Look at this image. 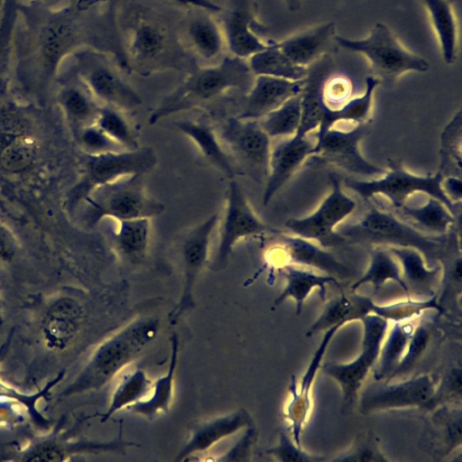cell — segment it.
I'll list each match as a JSON object with an SVG mask.
<instances>
[{
	"mask_svg": "<svg viewBox=\"0 0 462 462\" xmlns=\"http://www.w3.org/2000/svg\"><path fill=\"white\" fill-rule=\"evenodd\" d=\"M128 73L141 76L174 69L190 72L197 66L189 58L180 35L152 8L131 6L117 18Z\"/></svg>",
	"mask_w": 462,
	"mask_h": 462,
	"instance_id": "cell-1",
	"label": "cell"
},
{
	"mask_svg": "<svg viewBox=\"0 0 462 462\" xmlns=\"http://www.w3.org/2000/svg\"><path fill=\"white\" fill-rule=\"evenodd\" d=\"M291 12H297L301 6V0H284Z\"/></svg>",
	"mask_w": 462,
	"mask_h": 462,
	"instance_id": "cell-57",
	"label": "cell"
},
{
	"mask_svg": "<svg viewBox=\"0 0 462 462\" xmlns=\"http://www.w3.org/2000/svg\"><path fill=\"white\" fill-rule=\"evenodd\" d=\"M303 84L304 79L293 81L270 76H255L253 86L242 100L236 117L260 120L289 98L299 95Z\"/></svg>",
	"mask_w": 462,
	"mask_h": 462,
	"instance_id": "cell-17",
	"label": "cell"
},
{
	"mask_svg": "<svg viewBox=\"0 0 462 462\" xmlns=\"http://www.w3.org/2000/svg\"><path fill=\"white\" fill-rule=\"evenodd\" d=\"M436 386V381L429 374L400 383L376 380L361 393L359 411L368 414L374 411L410 407L424 408L433 395Z\"/></svg>",
	"mask_w": 462,
	"mask_h": 462,
	"instance_id": "cell-12",
	"label": "cell"
},
{
	"mask_svg": "<svg viewBox=\"0 0 462 462\" xmlns=\"http://www.w3.org/2000/svg\"><path fill=\"white\" fill-rule=\"evenodd\" d=\"M338 47L363 55L369 62L380 83L391 85L408 72H426L429 61L406 49L383 23H376L363 39H349L336 35Z\"/></svg>",
	"mask_w": 462,
	"mask_h": 462,
	"instance_id": "cell-4",
	"label": "cell"
},
{
	"mask_svg": "<svg viewBox=\"0 0 462 462\" xmlns=\"http://www.w3.org/2000/svg\"><path fill=\"white\" fill-rule=\"evenodd\" d=\"M251 419L247 412L238 411L227 417L215 420L199 426L180 453V458L196 451L205 450L226 436L233 434L239 429L249 425Z\"/></svg>",
	"mask_w": 462,
	"mask_h": 462,
	"instance_id": "cell-32",
	"label": "cell"
},
{
	"mask_svg": "<svg viewBox=\"0 0 462 462\" xmlns=\"http://www.w3.org/2000/svg\"><path fill=\"white\" fill-rule=\"evenodd\" d=\"M174 126L194 143L208 163L230 179L237 175L231 158L220 144L211 126L189 119L177 121Z\"/></svg>",
	"mask_w": 462,
	"mask_h": 462,
	"instance_id": "cell-24",
	"label": "cell"
},
{
	"mask_svg": "<svg viewBox=\"0 0 462 462\" xmlns=\"http://www.w3.org/2000/svg\"><path fill=\"white\" fill-rule=\"evenodd\" d=\"M254 76H270L289 80H303L308 68L294 63L278 46L276 42L248 59Z\"/></svg>",
	"mask_w": 462,
	"mask_h": 462,
	"instance_id": "cell-30",
	"label": "cell"
},
{
	"mask_svg": "<svg viewBox=\"0 0 462 462\" xmlns=\"http://www.w3.org/2000/svg\"><path fill=\"white\" fill-rule=\"evenodd\" d=\"M388 168L389 171H386L383 178L372 180L345 178L343 184L367 202L375 195H383L393 209L403 206L411 195L421 192L442 202L460 220L461 205L453 204L445 195L441 187L444 176L439 170L434 175H414L404 168L399 159H388Z\"/></svg>",
	"mask_w": 462,
	"mask_h": 462,
	"instance_id": "cell-5",
	"label": "cell"
},
{
	"mask_svg": "<svg viewBox=\"0 0 462 462\" xmlns=\"http://www.w3.org/2000/svg\"><path fill=\"white\" fill-rule=\"evenodd\" d=\"M184 23L182 34L189 50L205 61L217 58L224 48L225 39L220 24L208 14L209 12L196 9Z\"/></svg>",
	"mask_w": 462,
	"mask_h": 462,
	"instance_id": "cell-23",
	"label": "cell"
},
{
	"mask_svg": "<svg viewBox=\"0 0 462 462\" xmlns=\"http://www.w3.org/2000/svg\"><path fill=\"white\" fill-rule=\"evenodd\" d=\"M437 35L444 62L452 65L457 59L458 30L450 0H422Z\"/></svg>",
	"mask_w": 462,
	"mask_h": 462,
	"instance_id": "cell-28",
	"label": "cell"
},
{
	"mask_svg": "<svg viewBox=\"0 0 462 462\" xmlns=\"http://www.w3.org/2000/svg\"><path fill=\"white\" fill-rule=\"evenodd\" d=\"M461 110H459L446 125L441 134L439 171L444 177H461Z\"/></svg>",
	"mask_w": 462,
	"mask_h": 462,
	"instance_id": "cell-38",
	"label": "cell"
},
{
	"mask_svg": "<svg viewBox=\"0 0 462 462\" xmlns=\"http://www.w3.org/2000/svg\"><path fill=\"white\" fill-rule=\"evenodd\" d=\"M218 220L219 214L216 212L201 223L187 229L179 237L185 274L181 305L186 302L195 280L207 262L210 240Z\"/></svg>",
	"mask_w": 462,
	"mask_h": 462,
	"instance_id": "cell-22",
	"label": "cell"
},
{
	"mask_svg": "<svg viewBox=\"0 0 462 462\" xmlns=\"http://www.w3.org/2000/svg\"><path fill=\"white\" fill-rule=\"evenodd\" d=\"M300 116L301 97L300 93L261 118L259 123L270 138L292 136L299 128Z\"/></svg>",
	"mask_w": 462,
	"mask_h": 462,
	"instance_id": "cell-37",
	"label": "cell"
},
{
	"mask_svg": "<svg viewBox=\"0 0 462 462\" xmlns=\"http://www.w3.org/2000/svg\"><path fill=\"white\" fill-rule=\"evenodd\" d=\"M321 93L326 106L337 109L351 99L353 83L346 76L328 75L322 84Z\"/></svg>",
	"mask_w": 462,
	"mask_h": 462,
	"instance_id": "cell-43",
	"label": "cell"
},
{
	"mask_svg": "<svg viewBox=\"0 0 462 462\" xmlns=\"http://www.w3.org/2000/svg\"><path fill=\"white\" fill-rule=\"evenodd\" d=\"M150 231V218L118 221V227L113 234L115 247L125 258H143L149 245Z\"/></svg>",
	"mask_w": 462,
	"mask_h": 462,
	"instance_id": "cell-35",
	"label": "cell"
},
{
	"mask_svg": "<svg viewBox=\"0 0 462 462\" xmlns=\"http://www.w3.org/2000/svg\"><path fill=\"white\" fill-rule=\"evenodd\" d=\"M461 177L447 176L441 182L442 189L448 199L455 205H461Z\"/></svg>",
	"mask_w": 462,
	"mask_h": 462,
	"instance_id": "cell-53",
	"label": "cell"
},
{
	"mask_svg": "<svg viewBox=\"0 0 462 462\" xmlns=\"http://www.w3.org/2000/svg\"><path fill=\"white\" fill-rule=\"evenodd\" d=\"M391 254L400 262L402 268V279L411 287L430 291L436 283L440 267L427 268L421 253L412 247L389 246Z\"/></svg>",
	"mask_w": 462,
	"mask_h": 462,
	"instance_id": "cell-33",
	"label": "cell"
},
{
	"mask_svg": "<svg viewBox=\"0 0 462 462\" xmlns=\"http://www.w3.org/2000/svg\"><path fill=\"white\" fill-rule=\"evenodd\" d=\"M256 14L254 0H226L222 7L220 27L231 55L248 60L270 45L271 42H264L256 33V30H263Z\"/></svg>",
	"mask_w": 462,
	"mask_h": 462,
	"instance_id": "cell-13",
	"label": "cell"
},
{
	"mask_svg": "<svg viewBox=\"0 0 462 462\" xmlns=\"http://www.w3.org/2000/svg\"><path fill=\"white\" fill-rule=\"evenodd\" d=\"M340 328L341 326H334L326 330L319 346L314 352L311 361L301 379L299 390L297 389L295 376H291V383L289 387L291 393V400L286 407L284 416L291 421V430L293 441L300 448V434L311 407V400L310 396V389L316 374L320 368L321 360L328 346Z\"/></svg>",
	"mask_w": 462,
	"mask_h": 462,
	"instance_id": "cell-19",
	"label": "cell"
},
{
	"mask_svg": "<svg viewBox=\"0 0 462 462\" xmlns=\"http://www.w3.org/2000/svg\"><path fill=\"white\" fill-rule=\"evenodd\" d=\"M143 174H133L97 187L91 205V219L103 217L115 220L152 218L164 211V204L150 197L144 187Z\"/></svg>",
	"mask_w": 462,
	"mask_h": 462,
	"instance_id": "cell-6",
	"label": "cell"
},
{
	"mask_svg": "<svg viewBox=\"0 0 462 462\" xmlns=\"http://www.w3.org/2000/svg\"><path fill=\"white\" fill-rule=\"evenodd\" d=\"M148 380L142 371H136L123 382L116 392L108 414L139 398L147 389Z\"/></svg>",
	"mask_w": 462,
	"mask_h": 462,
	"instance_id": "cell-45",
	"label": "cell"
},
{
	"mask_svg": "<svg viewBox=\"0 0 462 462\" xmlns=\"http://www.w3.org/2000/svg\"><path fill=\"white\" fill-rule=\"evenodd\" d=\"M82 141L95 153L125 151L105 134L97 125L89 126L85 129L82 134Z\"/></svg>",
	"mask_w": 462,
	"mask_h": 462,
	"instance_id": "cell-52",
	"label": "cell"
},
{
	"mask_svg": "<svg viewBox=\"0 0 462 462\" xmlns=\"http://www.w3.org/2000/svg\"><path fill=\"white\" fill-rule=\"evenodd\" d=\"M413 327L404 321L396 322L381 346L375 363V380L388 379L400 363L413 332Z\"/></svg>",
	"mask_w": 462,
	"mask_h": 462,
	"instance_id": "cell-36",
	"label": "cell"
},
{
	"mask_svg": "<svg viewBox=\"0 0 462 462\" xmlns=\"http://www.w3.org/2000/svg\"><path fill=\"white\" fill-rule=\"evenodd\" d=\"M372 120L357 124L356 127L343 131L330 128L316 142L311 165H332L349 173L374 177L383 175L386 170L380 168L361 154L358 144L371 128Z\"/></svg>",
	"mask_w": 462,
	"mask_h": 462,
	"instance_id": "cell-10",
	"label": "cell"
},
{
	"mask_svg": "<svg viewBox=\"0 0 462 462\" xmlns=\"http://www.w3.org/2000/svg\"><path fill=\"white\" fill-rule=\"evenodd\" d=\"M316 142L314 134H294L271 149L269 174L263 194L264 206L270 203L306 158L313 154Z\"/></svg>",
	"mask_w": 462,
	"mask_h": 462,
	"instance_id": "cell-16",
	"label": "cell"
},
{
	"mask_svg": "<svg viewBox=\"0 0 462 462\" xmlns=\"http://www.w3.org/2000/svg\"><path fill=\"white\" fill-rule=\"evenodd\" d=\"M373 303L370 297L356 293L346 294L342 291L325 305L319 317L308 329L307 336L310 337L334 326L343 327L346 323L361 320L371 313Z\"/></svg>",
	"mask_w": 462,
	"mask_h": 462,
	"instance_id": "cell-26",
	"label": "cell"
},
{
	"mask_svg": "<svg viewBox=\"0 0 462 462\" xmlns=\"http://www.w3.org/2000/svg\"><path fill=\"white\" fill-rule=\"evenodd\" d=\"M64 104L72 116L82 121L93 117L97 120L100 111L89 97L79 88H70L65 93Z\"/></svg>",
	"mask_w": 462,
	"mask_h": 462,
	"instance_id": "cell-50",
	"label": "cell"
},
{
	"mask_svg": "<svg viewBox=\"0 0 462 462\" xmlns=\"http://www.w3.org/2000/svg\"><path fill=\"white\" fill-rule=\"evenodd\" d=\"M394 214L420 232L432 236L447 234L453 226H459L448 208L439 200L429 197L426 204L410 207L404 204L394 209Z\"/></svg>",
	"mask_w": 462,
	"mask_h": 462,
	"instance_id": "cell-25",
	"label": "cell"
},
{
	"mask_svg": "<svg viewBox=\"0 0 462 462\" xmlns=\"http://www.w3.org/2000/svg\"><path fill=\"white\" fill-rule=\"evenodd\" d=\"M361 322L364 332L359 356L348 364L328 362L320 365L323 373L340 385L343 406L346 409L356 399L363 381L375 365L388 328L386 319L373 313L365 316Z\"/></svg>",
	"mask_w": 462,
	"mask_h": 462,
	"instance_id": "cell-9",
	"label": "cell"
},
{
	"mask_svg": "<svg viewBox=\"0 0 462 462\" xmlns=\"http://www.w3.org/2000/svg\"><path fill=\"white\" fill-rule=\"evenodd\" d=\"M426 310H435L439 312L443 311L442 306L437 300L436 294L424 300H413L408 298L406 300L387 305H379L374 302L371 307V313L387 321L400 322L419 316Z\"/></svg>",
	"mask_w": 462,
	"mask_h": 462,
	"instance_id": "cell-40",
	"label": "cell"
},
{
	"mask_svg": "<svg viewBox=\"0 0 462 462\" xmlns=\"http://www.w3.org/2000/svg\"><path fill=\"white\" fill-rule=\"evenodd\" d=\"M165 2L186 7L199 9L209 13H220L222 7L213 0H163Z\"/></svg>",
	"mask_w": 462,
	"mask_h": 462,
	"instance_id": "cell-54",
	"label": "cell"
},
{
	"mask_svg": "<svg viewBox=\"0 0 462 462\" xmlns=\"http://www.w3.org/2000/svg\"><path fill=\"white\" fill-rule=\"evenodd\" d=\"M220 139L237 175L265 182L269 174L270 137L259 120L229 118L222 126Z\"/></svg>",
	"mask_w": 462,
	"mask_h": 462,
	"instance_id": "cell-7",
	"label": "cell"
},
{
	"mask_svg": "<svg viewBox=\"0 0 462 462\" xmlns=\"http://www.w3.org/2000/svg\"><path fill=\"white\" fill-rule=\"evenodd\" d=\"M97 125L124 150H135L139 147L136 134L121 111L109 106L100 108Z\"/></svg>",
	"mask_w": 462,
	"mask_h": 462,
	"instance_id": "cell-39",
	"label": "cell"
},
{
	"mask_svg": "<svg viewBox=\"0 0 462 462\" xmlns=\"http://www.w3.org/2000/svg\"><path fill=\"white\" fill-rule=\"evenodd\" d=\"M268 454L279 461L292 462H319L326 459L325 457L310 455L290 439L284 432L280 435L279 444L268 449Z\"/></svg>",
	"mask_w": 462,
	"mask_h": 462,
	"instance_id": "cell-48",
	"label": "cell"
},
{
	"mask_svg": "<svg viewBox=\"0 0 462 462\" xmlns=\"http://www.w3.org/2000/svg\"><path fill=\"white\" fill-rule=\"evenodd\" d=\"M32 158V144L24 139H18L5 148L1 162L9 171H20L30 163Z\"/></svg>",
	"mask_w": 462,
	"mask_h": 462,
	"instance_id": "cell-51",
	"label": "cell"
},
{
	"mask_svg": "<svg viewBox=\"0 0 462 462\" xmlns=\"http://www.w3.org/2000/svg\"><path fill=\"white\" fill-rule=\"evenodd\" d=\"M155 330L152 322L134 325L107 342L96 356L94 368L106 379L122 368L149 341Z\"/></svg>",
	"mask_w": 462,
	"mask_h": 462,
	"instance_id": "cell-18",
	"label": "cell"
},
{
	"mask_svg": "<svg viewBox=\"0 0 462 462\" xmlns=\"http://www.w3.org/2000/svg\"><path fill=\"white\" fill-rule=\"evenodd\" d=\"M436 415V419L442 425L446 444L445 455H448L454 448L461 446V410L442 408Z\"/></svg>",
	"mask_w": 462,
	"mask_h": 462,
	"instance_id": "cell-46",
	"label": "cell"
},
{
	"mask_svg": "<svg viewBox=\"0 0 462 462\" xmlns=\"http://www.w3.org/2000/svg\"><path fill=\"white\" fill-rule=\"evenodd\" d=\"M429 340L430 333L425 326L420 325L413 329L405 353L388 380L408 373L422 356Z\"/></svg>",
	"mask_w": 462,
	"mask_h": 462,
	"instance_id": "cell-42",
	"label": "cell"
},
{
	"mask_svg": "<svg viewBox=\"0 0 462 462\" xmlns=\"http://www.w3.org/2000/svg\"><path fill=\"white\" fill-rule=\"evenodd\" d=\"M81 316L77 302L62 299L55 302L48 311L44 325L47 341L55 347L64 346L75 335Z\"/></svg>",
	"mask_w": 462,
	"mask_h": 462,
	"instance_id": "cell-31",
	"label": "cell"
},
{
	"mask_svg": "<svg viewBox=\"0 0 462 462\" xmlns=\"http://www.w3.org/2000/svg\"><path fill=\"white\" fill-rule=\"evenodd\" d=\"M177 344L173 345V355L171 369L166 377L162 378L156 384L153 396L143 405H137L135 410L145 414L154 413L159 409H166L171 396L172 373L176 363Z\"/></svg>",
	"mask_w": 462,
	"mask_h": 462,
	"instance_id": "cell-49",
	"label": "cell"
},
{
	"mask_svg": "<svg viewBox=\"0 0 462 462\" xmlns=\"http://www.w3.org/2000/svg\"><path fill=\"white\" fill-rule=\"evenodd\" d=\"M14 255L12 244L7 236L0 230V259L7 261Z\"/></svg>",
	"mask_w": 462,
	"mask_h": 462,
	"instance_id": "cell-56",
	"label": "cell"
},
{
	"mask_svg": "<svg viewBox=\"0 0 462 462\" xmlns=\"http://www.w3.org/2000/svg\"><path fill=\"white\" fill-rule=\"evenodd\" d=\"M156 163V152L150 146L94 153L87 165V184L89 188H94L125 176L143 175L151 171Z\"/></svg>",
	"mask_w": 462,
	"mask_h": 462,
	"instance_id": "cell-15",
	"label": "cell"
},
{
	"mask_svg": "<svg viewBox=\"0 0 462 462\" xmlns=\"http://www.w3.org/2000/svg\"><path fill=\"white\" fill-rule=\"evenodd\" d=\"M86 60L85 79L92 93L106 106L131 112L142 105L136 90L122 77L118 64L105 54H92Z\"/></svg>",
	"mask_w": 462,
	"mask_h": 462,
	"instance_id": "cell-14",
	"label": "cell"
},
{
	"mask_svg": "<svg viewBox=\"0 0 462 462\" xmlns=\"http://www.w3.org/2000/svg\"><path fill=\"white\" fill-rule=\"evenodd\" d=\"M346 242L371 246H402L417 249L428 259L438 256L444 236H432L415 229L392 212L371 205L356 222L336 228Z\"/></svg>",
	"mask_w": 462,
	"mask_h": 462,
	"instance_id": "cell-3",
	"label": "cell"
},
{
	"mask_svg": "<svg viewBox=\"0 0 462 462\" xmlns=\"http://www.w3.org/2000/svg\"><path fill=\"white\" fill-rule=\"evenodd\" d=\"M461 399V369H452L443 379L439 387L436 386L431 398L427 402L424 408L433 409L439 404H444L450 400Z\"/></svg>",
	"mask_w": 462,
	"mask_h": 462,
	"instance_id": "cell-47",
	"label": "cell"
},
{
	"mask_svg": "<svg viewBox=\"0 0 462 462\" xmlns=\"http://www.w3.org/2000/svg\"><path fill=\"white\" fill-rule=\"evenodd\" d=\"M370 264L364 275L351 285L352 291L365 283H371L377 291L386 281L398 283L409 297V288L402 279L400 266L387 248L375 246L371 248Z\"/></svg>",
	"mask_w": 462,
	"mask_h": 462,
	"instance_id": "cell-34",
	"label": "cell"
},
{
	"mask_svg": "<svg viewBox=\"0 0 462 462\" xmlns=\"http://www.w3.org/2000/svg\"><path fill=\"white\" fill-rule=\"evenodd\" d=\"M279 232L256 216L241 185L236 180H231L225 195L215 266L220 267L226 262L233 247L241 239Z\"/></svg>",
	"mask_w": 462,
	"mask_h": 462,
	"instance_id": "cell-11",
	"label": "cell"
},
{
	"mask_svg": "<svg viewBox=\"0 0 462 462\" xmlns=\"http://www.w3.org/2000/svg\"><path fill=\"white\" fill-rule=\"evenodd\" d=\"M62 453L60 448L52 445H45L33 451L30 457L25 458L28 461H60Z\"/></svg>",
	"mask_w": 462,
	"mask_h": 462,
	"instance_id": "cell-55",
	"label": "cell"
},
{
	"mask_svg": "<svg viewBox=\"0 0 462 462\" xmlns=\"http://www.w3.org/2000/svg\"><path fill=\"white\" fill-rule=\"evenodd\" d=\"M334 461H389L381 451L372 433L361 437L346 453L333 458Z\"/></svg>",
	"mask_w": 462,
	"mask_h": 462,
	"instance_id": "cell-44",
	"label": "cell"
},
{
	"mask_svg": "<svg viewBox=\"0 0 462 462\" xmlns=\"http://www.w3.org/2000/svg\"><path fill=\"white\" fill-rule=\"evenodd\" d=\"M280 271L286 279V286L275 300V304H280L285 299L291 298L296 302L297 315L301 312L303 302L314 288H319V294L323 300L326 296V284L333 283L339 287L337 278L328 274H318L291 264L282 265Z\"/></svg>",
	"mask_w": 462,
	"mask_h": 462,
	"instance_id": "cell-27",
	"label": "cell"
},
{
	"mask_svg": "<svg viewBox=\"0 0 462 462\" xmlns=\"http://www.w3.org/2000/svg\"><path fill=\"white\" fill-rule=\"evenodd\" d=\"M75 28L69 22L61 21L51 25L43 33V52L52 63L73 42Z\"/></svg>",
	"mask_w": 462,
	"mask_h": 462,
	"instance_id": "cell-41",
	"label": "cell"
},
{
	"mask_svg": "<svg viewBox=\"0 0 462 462\" xmlns=\"http://www.w3.org/2000/svg\"><path fill=\"white\" fill-rule=\"evenodd\" d=\"M336 35L335 23L328 22L296 32L277 44L294 63L307 68L336 50Z\"/></svg>",
	"mask_w": 462,
	"mask_h": 462,
	"instance_id": "cell-21",
	"label": "cell"
},
{
	"mask_svg": "<svg viewBox=\"0 0 462 462\" xmlns=\"http://www.w3.org/2000/svg\"><path fill=\"white\" fill-rule=\"evenodd\" d=\"M277 235V245L274 249L281 254L285 264L316 268L335 278H344L348 275L349 270L345 264L310 240L295 235L281 234V232Z\"/></svg>",
	"mask_w": 462,
	"mask_h": 462,
	"instance_id": "cell-20",
	"label": "cell"
},
{
	"mask_svg": "<svg viewBox=\"0 0 462 462\" xmlns=\"http://www.w3.org/2000/svg\"><path fill=\"white\" fill-rule=\"evenodd\" d=\"M331 191L312 214L301 218H290L285 226L295 236L314 240L323 248L336 247L346 243L336 232V226L356 208V202L343 190L338 176L328 174Z\"/></svg>",
	"mask_w": 462,
	"mask_h": 462,
	"instance_id": "cell-8",
	"label": "cell"
},
{
	"mask_svg": "<svg viewBox=\"0 0 462 462\" xmlns=\"http://www.w3.org/2000/svg\"><path fill=\"white\" fill-rule=\"evenodd\" d=\"M254 78L248 60L234 55L225 57L215 65L196 67L152 112L149 125H155L162 118L192 109L229 89H239L246 93L253 86Z\"/></svg>",
	"mask_w": 462,
	"mask_h": 462,
	"instance_id": "cell-2",
	"label": "cell"
},
{
	"mask_svg": "<svg viewBox=\"0 0 462 462\" xmlns=\"http://www.w3.org/2000/svg\"><path fill=\"white\" fill-rule=\"evenodd\" d=\"M365 91L362 96L349 99L337 109H331L325 106L319 130L314 134L316 141L319 140L337 122L352 121L360 124L368 120L374 92L380 81L374 76H368L365 78Z\"/></svg>",
	"mask_w": 462,
	"mask_h": 462,
	"instance_id": "cell-29",
	"label": "cell"
}]
</instances>
